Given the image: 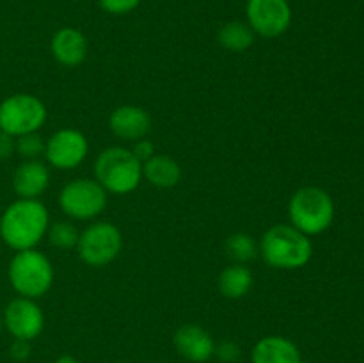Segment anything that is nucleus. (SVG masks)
Returning a JSON list of instances; mask_svg holds the SVG:
<instances>
[{"mask_svg": "<svg viewBox=\"0 0 364 363\" xmlns=\"http://www.w3.org/2000/svg\"><path fill=\"white\" fill-rule=\"evenodd\" d=\"M48 226V210L39 199L18 198L0 217V238L14 251L34 249L46 235Z\"/></svg>", "mask_w": 364, "mask_h": 363, "instance_id": "obj_1", "label": "nucleus"}, {"mask_svg": "<svg viewBox=\"0 0 364 363\" xmlns=\"http://www.w3.org/2000/svg\"><path fill=\"white\" fill-rule=\"evenodd\" d=\"M259 255L274 269L294 270L311 260L313 244L291 224H274L259 241Z\"/></svg>", "mask_w": 364, "mask_h": 363, "instance_id": "obj_2", "label": "nucleus"}, {"mask_svg": "<svg viewBox=\"0 0 364 363\" xmlns=\"http://www.w3.org/2000/svg\"><path fill=\"white\" fill-rule=\"evenodd\" d=\"M95 177L110 194H130L142 180V162L132 149L110 146L102 149L96 157Z\"/></svg>", "mask_w": 364, "mask_h": 363, "instance_id": "obj_3", "label": "nucleus"}, {"mask_svg": "<svg viewBox=\"0 0 364 363\" xmlns=\"http://www.w3.org/2000/svg\"><path fill=\"white\" fill-rule=\"evenodd\" d=\"M13 290L21 298L38 299L45 295L53 285V267L46 255L38 249L16 251L7 269Z\"/></svg>", "mask_w": 364, "mask_h": 363, "instance_id": "obj_4", "label": "nucleus"}, {"mask_svg": "<svg viewBox=\"0 0 364 363\" xmlns=\"http://www.w3.org/2000/svg\"><path fill=\"white\" fill-rule=\"evenodd\" d=\"M290 224L304 235H318L333 224L334 201L320 187H302L288 203Z\"/></svg>", "mask_w": 364, "mask_h": 363, "instance_id": "obj_5", "label": "nucleus"}, {"mask_svg": "<svg viewBox=\"0 0 364 363\" xmlns=\"http://www.w3.org/2000/svg\"><path fill=\"white\" fill-rule=\"evenodd\" d=\"M45 121L46 107L38 96L18 93L0 102V130L13 137L38 132Z\"/></svg>", "mask_w": 364, "mask_h": 363, "instance_id": "obj_6", "label": "nucleus"}, {"mask_svg": "<svg viewBox=\"0 0 364 363\" xmlns=\"http://www.w3.org/2000/svg\"><path fill=\"white\" fill-rule=\"evenodd\" d=\"M59 206L71 219H95L105 210L107 191L96 180L77 178L68 182L59 192Z\"/></svg>", "mask_w": 364, "mask_h": 363, "instance_id": "obj_7", "label": "nucleus"}, {"mask_svg": "<svg viewBox=\"0 0 364 363\" xmlns=\"http://www.w3.org/2000/svg\"><path fill=\"white\" fill-rule=\"evenodd\" d=\"M123 248V235L119 228L107 221H98L80 233L77 253L84 263L103 267L114 262Z\"/></svg>", "mask_w": 364, "mask_h": 363, "instance_id": "obj_8", "label": "nucleus"}, {"mask_svg": "<svg viewBox=\"0 0 364 363\" xmlns=\"http://www.w3.org/2000/svg\"><path fill=\"white\" fill-rule=\"evenodd\" d=\"M245 18L256 36L279 38L291 25V6L288 0H247Z\"/></svg>", "mask_w": 364, "mask_h": 363, "instance_id": "obj_9", "label": "nucleus"}, {"mask_svg": "<svg viewBox=\"0 0 364 363\" xmlns=\"http://www.w3.org/2000/svg\"><path fill=\"white\" fill-rule=\"evenodd\" d=\"M89 153V142L82 132L75 128H63L52 134L46 141V162L60 171L75 169L85 160Z\"/></svg>", "mask_w": 364, "mask_h": 363, "instance_id": "obj_10", "label": "nucleus"}, {"mask_svg": "<svg viewBox=\"0 0 364 363\" xmlns=\"http://www.w3.org/2000/svg\"><path fill=\"white\" fill-rule=\"evenodd\" d=\"M2 322L11 337L31 342L41 335L43 327H45V315L34 299L18 295L7 302Z\"/></svg>", "mask_w": 364, "mask_h": 363, "instance_id": "obj_11", "label": "nucleus"}, {"mask_svg": "<svg viewBox=\"0 0 364 363\" xmlns=\"http://www.w3.org/2000/svg\"><path fill=\"white\" fill-rule=\"evenodd\" d=\"M174 347L192 363H205L215 352V342L205 327L198 324H183L173 337Z\"/></svg>", "mask_w": 364, "mask_h": 363, "instance_id": "obj_12", "label": "nucleus"}, {"mask_svg": "<svg viewBox=\"0 0 364 363\" xmlns=\"http://www.w3.org/2000/svg\"><path fill=\"white\" fill-rule=\"evenodd\" d=\"M109 128L116 137L124 141H139L151 130V117L142 107L121 105L110 114Z\"/></svg>", "mask_w": 364, "mask_h": 363, "instance_id": "obj_13", "label": "nucleus"}, {"mask_svg": "<svg viewBox=\"0 0 364 363\" xmlns=\"http://www.w3.org/2000/svg\"><path fill=\"white\" fill-rule=\"evenodd\" d=\"M50 50H52L53 59L63 66H80L87 57V39L78 28L64 27L53 34Z\"/></svg>", "mask_w": 364, "mask_h": 363, "instance_id": "obj_14", "label": "nucleus"}, {"mask_svg": "<svg viewBox=\"0 0 364 363\" xmlns=\"http://www.w3.org/2000/svg\"><path fill=\"white\" fill-rule=\"evenodd\" d=\"M48 184L50 171L41 160H25L13 174V191L21 199H38Z\"/></svg>", "mask_w": 364, "mask_h": 363, "instance_id": "obj_15", "label": "nucleus"}, {"mask_svg": "<svg viewBox=\"0 0 364 363\" xmlns=\"http://www.w3.org/2000/svg\"><path fill=\"white\" fill-rule=\"evenodd\" d=\"M252 363H302L301 351L287 337L270 335L256 342L251 352Z\"/></svg>", "mask_w": 364, "mask_h": 363, "instance_id": "obj_16", "label": "nucleus"}, {"mask_svg": "<svg viewBox=\"0 0 364 363\" xmlns=\"http://www.w3.org/2000/svg\"><path fill=\"white\" fill-rule=\"evenodd\" d=\"M142 177L159 189L176 187L181 180V167L167 155H153L142 164Z\"/></svg>", "mask_w": 364, "mask_h": 363, "instance_id": "obj_17", "label": "nucleus"}, {"mask_svg": "<svg viewBox=\"0 0 364 363\" xmlns=\"http://www.w3.org/2000/svg\"><path fill=\"white\" fill-rule=\"evenodd\" d=\"M252 283H255V278H252L251 269L244 263L237 262L226 267L219 274V280H217L219 292L226 299H242L244 295L249 294Z\"/></svg>", "mask_w": 364, "mask_h": 363, "instance_id": "obj_18", "label": "nucleus"}, {"mask_svg": "<svg viewBox=\"0 0 364 363\" xmlns=\"http://www.w3.org/2000/svg\"><path fill=\"white\" fill-rule=\"evenodd\" d=\"M256 34L252 28L249 27L247 21H228L219 28L217 34V41L223 48L230 50V52H245L255 45Z\"/></svg>", "mask_w": 364, "mask_h": 363, "instance_id": "obj_19", "label": "nucleus"}, {"mask_svg": "<svg viewBox=\"0 0 364 363\" xmlns=\"http://www.w3.org/2000/svg\"><path fill=\"white\" fill-rule=\"evenodd\" d=\"M48 242L57 249H77L78 238H80V231L73 223L68 221H57L52 226H48Z\"/></svg>", "mask_w": 364, "mask_h": 363, "instance_id": "obj_20", "label": "nucleus"}, {"mask_svg": "<svg viewBox=\"0 0 364 363\" xmlns=\"http://www.w3.org/2000/svg\"><path fill=\"white\" fill-rule=\"evenodd\" d=\"M226 251L237 263H245L256 256V242L249 233H233L228 237Z\"/></svg>", "mask_w": 364, "mask_h": 363, "instance_id": "obj_21", "label": "nucleus"}, {"mask_svg": "<svg viewBox=\"0 0 364 363\" xmlns=\"http://www.w3.org/2000/svg\"><path fill=\"white\" fill-rule=\"evenodd\" d=\"M46 142L43 141L38 132H31L16 137V153L23 157L25 160H38L39 157L45 155Z\"/></svg>", "mask_w": 364, "mask_h": 363, "instance_id": "obj_22", "label": "nucleus"}, {"mask_svg": "<svg viewBox=\"0 0 364 363\" xmlns=\"http://www.w3.org/2000/svg\"><path fill=\"white\" fill-rule=\"evenodd\" d=\"M142 0H100V7L109 14H128L141 6Z\"/></svg>", "mask_w": 364, "mask_h": 363, "instance_id": "obj_23", "label": "nucleus"}, {"mask_svg": "<svg viewBox=\"0 0 364 363\" xmlns=\"http://www.w3.org/2000/svg\"><path fill=\"white\" fill-rule=\"evenodd\" d=\"M213 354H215L219 359H223V362L231 363L240 356V349H238V345L235 344V342L228 340V342H223V344L215 345V352H213Z\"/></svg>", "mask_w": 364, "mask_h": 363, "instance_id": "obj_24", "label": "nucleus"}, {"mask_svg": "<svg viewBox=\"0 0 364 363\" xmlns=\"http://www.w3.org/2000/svg\"><path fill=\"white\" fill-rule=\"evenodd\" d=\"M132 152H134V155L144 164L146 160H149L155 155V144H153L149 139H139V141H135V146Z\"/></svg>", "mask_w": 364, "mask_h": 363, "instance_id": "obj_25", "label": "nucleus"}, {"mask_svg": "<svg viewBox=\"0 0 364 363\" xmlns=\"http://www.w3.org/2000/svg\"><path fill=\"white\" fill-rule=\"evenodd\" d=\"M9 354L11 358L16 359V362H25V359H28V356H31V342L14 338V342L9 347Z\"/></svg>", "mask_w": 364, "mask_h": 363, "instance_id": "obj_26", "label": "nucleus"}, {"mask_svg": "<svg viewBox=\"0 0 364 363\" xmlns=\"http://www.w3.org/2000/svg\"><path fill=\"white\" fill-rule=\"evenodd\" d=\"M16 153V137L0 130V160H7Z\"/></svg>", "mask_w": 364, "mask_h": 363, "instance_id": "obj_27", "label": "nucleus"}, {"mask_svg": "<svg viewBox=\"0 0 364 363\" xmlns=\"http://www.w3.org/2000/svg\"><path fill=\"white\" fill-rule=\"evenodd\" d=\"M55 363H78V362H77V358H75V356L63 354V356H59V358L55 359Z\"/></svg>", "mask_w": 364, "mask_h": 363, "instance_id": "obj_28", "label": "nucleus"}, {"mask_svg": "<svg viewBox=\"0 0 364 363\" xmlns=\"http://www.w3.org/2000/svg\"><path fill=\"white\" fill-rule=\"evenodd\" d=\"M2 326H4V322H2V319H0V330H2Z\"/></svg>", "mask_w": 364, "mask_h": 363, "instance_id": "obj_29", "label": "nucleus"}]
</instances>
